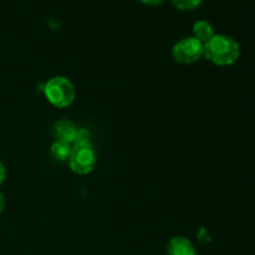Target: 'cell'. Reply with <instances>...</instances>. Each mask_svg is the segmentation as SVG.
I'll use <instances>...</instances> for the list:
<instances>
[{"label":"cell","instance_id":"1","mask_svg":"<svg viewBox=\"0 0 255 255\" xmlns=\"http://www.w3.org/2000/svg\"><path fill=\"white\" fill-rule=\"evenodd\" d=\"M241 55L239 45L228 35L217 34L204 44V56L218 66L233 65Z\"/></svg>","mask_w":255,"mask_h":255},{"label":"cell","instance_id":"2","mask_svg":"<svg viewBox=\"0 0 255 255\" xmlns=\"http://www.w3.org/2000/svg\"><path fill=\"white\" fill-rule=\"evenodd\" d=\"M44 92L47 101L57 109H65L70 106L76 97L74 85L69 79L62 76L50 79L45 85Z\"/></svg>","mask_w":255,"mask_h":255},{"label":"cell","instance_id":"3","mask_svg":"<svg viewBox=\"0 0 255 255\" xmlns=\"http://www.w3.org/2000/svg\"><path fill=\"white\" fill-rule=\"evenodd\" d=\"M96 159V152L90 142L74 144L69 157L70 168L77 174H87L95 168Z\"/></svg>","mask_w":255,"mask_h":255},{"label":"cell","instance_id":"4","mask_svg":"<svg viewBox=\"0 0 255 255\" xmlns=\"http://www.w3.org/2000/svg\"><path fill=\"white\" fill-rule=\"evenodd\" d=\"M172 54L179 64H193L204 55V44L194 36L184 37L174 44Z\"/></svg>","mask_w":255,"mask_h":255},{"label":"cell","instance_id":"5","mask_svg":"<svg viewBox=\"0 0 255 255\" xmlns=\"http://www.w3.org/2000/svg\"><path fill=\"white\" fill-rule=\"evenodd\" d=\"M77 127L74 122L69 120H61L56 122L54 126V136L56 137L57 141L66 142L69 144H74L75 138H76Z\"/></svg>","mask_w":255,"mask_h":255},{"label":"cell","instance_id":"6","mask_svg":"<svg viewBox=\"0 0 255 255\" xmlns=\"http://www.w3.org/2000/svg\"><path fill=\"white\" fill-rule=\"evenodd\" d=\"M167 255H196V249L184 237H174L167 246Z\"/></svg>","mask_w":255,"mask_h":255},{"label":"cell","instance_id":"7","mask_svg":"<svg viewBox=\"0 0 255 255\" xmlns=\"http://www.w3.org/2000/svg\"><path fill=\"white\" fill-rule=\"evenodd\" d=\"M193 35L196 39H198L199 41L206 44L216 34H214L213 26L208 21H206V20H199V21H197L193 25Z\"/></svg>","mask_w":255,"mask_h":255},{"label":"cell","instance_id":"8","mask_svg":"<svg viewBox=\"0 0 255 255\" xmlns=\"http://www.w3.org/2000/svg\"><path fill=\"white\" fill-rule=\"evenodd\" d=\"M71 144L62 141H56L51 146V156L57 161H66L71 153Z\"/></svg>","mask_w":255,"mask_h":255},{"label":"cell","instance_id":"9","mask_svg":"<svg viewBox=\"0 0 255 255\" xmlns=\"http://www.w3.org/2000/svg\"><path fill=\"white\" fill-rule=\"evenodd\" d=\"M171 1L179 10H193L201 5L202 0H171Z\"/></svg>","mask_w":255,"mask_h":255},{"label":"cell","instance_id":"10","mask_svg":"<svg viewBox=\"0 0 255 255\" xmlns=\"http://www.w3.org/2000/svg\"><path fill=\"white\" fill-rule=\"evenodd\" d=\"M85 142H90V133L85 128H79L76 133V138H75L74 144L85 143Z\"/></svg>","mask_w":255,"mask_h":255},{"label":"cell","instance_id":"11","mask_svg":"<svg viewBox=\"0 0 255 255\" xmlns=\"http://www.w3.org/2000/svg\"><path fill=\"white\" fill-rule=\"evenodd\" d=\"M5 176H6V172H5L4 164L0 162V186L2 184V182L5 181Z\"/></svg>","mask_w":255,"mask_h":255},{"label":"cell","instance_id":"12","mask_svg":"<svg viewBox=\"0 0 255 255\" xmlns=\"http://www.w3.org/2000/svg\"><path fill=\"white\" fill-rule=\"evenodd\" d=\"M141 1L146 5H152V6H154V5L162 4L164 0H141Z\"/></svg>","mask_w":255,"mask_h":255},{"label":"cell","instance_id":"13","mask_svg":"<svg viewBox=\"0 0 255 255\" xmlns=\"http://www.w3.org/2000/svg\"><path fill=\"white\" fill-rule=\"evenodd\" d=\"M4 208H5V199H4V196L0 193V214L2 213Z\"/></svg>","mask_w":255,"mask_h":255}]
</instances>
